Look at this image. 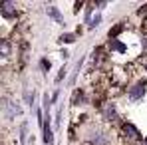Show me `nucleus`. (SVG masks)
Segmentation results:
<instances>
[{
    "instance_id": "nucleus-1",
    "label": "nucleus",
    "mask_w": 147,
    "mask_h": 145,
    "mask_svg": "<svg viewBox=\"0 0 147 145\" xmlns=\"http://www.w3.org/2000/svg\"><path fill=\"white\" fill-rule=\"evenodd\" d=\"M127 96H129V99H133V101H135V99H141V97L145 96V84H143V82L135 84V86L129 90V94H127Z\"/></svg>"
},
{
    "instance_id": "nucleus-2",
    "label": "nucleus",
    "mask_w": 147,
    "mask_h": 145,
    "mask_svg": "<svg viewBox=\"0 0 147 145\" xmlns=\"http://www.w3.org/2000/svg\"><path fill=\"white\" fill-rule=\"evenodd\" d=\"M123 133L133 141H141V135H139V131H137V127L133 123H123Z\"/></svg>"
},
{
    "instance_id": "nucleus-3",
    "label": "nucleus",
    "mask_w": 147,
    "mask_h": 145,
    "mask_svg": "<svg viewBox=\"0 0 147 145\" xmlns=\"http://www.w3.org/2000/svg\"><path fill=\"white\" fill-rule=\"evenodd\" d=\"M0 10H2V14H4L6 18L14 16V12H16V8H14L12 2H2V4H0Z\"/></svg>"
},
{
    "instance_id": "nucleus-4",
    "label": "nucleus",
    "mask_w": 147,
    "mask_h": 145,
    "mask_svg": "<svg viewBox=\"0 0 147 145\" xmlns=\"http://www.w3.org/2000/svg\"><path fill=\"white\" fill-rule=\"evenodd\" d=\"M44 141L48 145H52V127H50V115H46L44 121Z\"/></svg>"
},
{
    "instance_id": "nucleus-5",
    "label": "nucleus",
    "mask_w": 147,
    "mask_h": 145,
    "mask_svg": "<svg viewBox=\"0 0 147 145\" xmlns=\"http://www.w3.org/2000/svg\"><path fill=\"white\" fill-rule=\"evenodd\" d=\"M48 14L52 16V18H54V20H56V22H60V24H64V18L60 16V12H58V10H56L54 6H48Z\"/></svg>"
},
{
    "instance_id": "nucleus-6",
    "label": "nucleus",
    "mask_w": 147,
    "mask_h": 145,
    "mask_svg": "<svg viewBox=\"0 0 147 145\" xmlns=\"http://www.w3.org/2000/svg\"><path fill=\"white\" fill-rule=\"evenodd\" d=\"M105 117H107V119H113V117H115V109H113V105H107V109H105Z\"/></svg>"
},
{
    "instance_id": "nucleus-7",
    "label": "nucleus",
    "mask_w": 147,
    "mask_h": 145,
    "mask_svg": "<svg viewBox=\"0 0 147 145\" xmlns=\"http://www.w3.org/2000/svg\"><path fill=\"white\" fill-rule=\"evenodd\" d=\"M99 20H101V16H99V14H96L94 18H90V26H92V28H96V26L99 24Z\"/></svg>"
},
{
    "instance_id": "nucleus-8",
    "label": "nucleus",
    "mask_w": 147,
    "mask_h": 145,
    "mask_svg": "<svg viewBox=\"0 0 147 145\" xmlns=\"http://www.w3.org/2000/svg\"><path fill=\"white\" fill-rule=\"evenodd\" d=\"M8 52H10V46H8V42H2V56L6 58V56H8Z\"/></svg>"
},
{
    "instance_id": "nucleus-9",
    "label": "nucleus",
    "mask_w": 147,
    "mask_h": 145,
    "mask_svg": "<svg viewBox=\"0 0 147 145\" xmlns=\"http://www.w3.org/2000/svg\"><path fill=\"white\" fill-rule=\"evenodd\" d=\"M74 38H76L74 34H64V36H62V42H72Z\"/></svg>"
},
{
    "instance_id": "nucleus-10",
    "label": "nucleus",
    "mask_w": 147,
    "mask_h": 145,
    "mask_svg": "<svg viewBox=\"0 0 147 145\" xmlns=\"http://www.w3.org/2000/svg\"><path fill=\"white\" fill-rule=\"evenodd\" d=\"M64 76H66V68H62V70H60V76H58V82H62V78H64Z\"/></svg>"
},
{
    "instance_id": "nucleus-11",
    "label": "nucleus",
    "mask_w": 147,
    "mask_h": 145,
    "mask_svg": "<svg viewBox=\"0 0 147 145\" xmlns=\"http://www.w3.org/2000/svg\"><path fill=\"white\" fill-rule=\"evenodd\" d=\"M145 145H147V139H145Z\"/></svg>"
}]
</instances>
